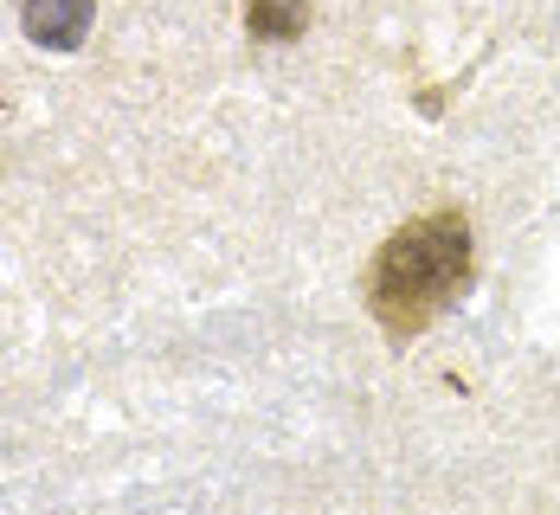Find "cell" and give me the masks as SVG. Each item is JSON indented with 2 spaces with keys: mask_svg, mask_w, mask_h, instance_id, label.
Returning a JSON list of instances; mask_svg holds the SVG:
<instances>
[{
  "mask_svg": "<svg viewBox=\"0 0 560 515\" xmlns=\"http://www.w3.org/2000/svg\"><path fill=\"white\" fill-rule=\"evenodd\" d=\"M91 20H97L91 0H26V7H20L26 39L46 46V52H78L84 33H91Z\"/></svg>",
  "mask_w": 560,
  "mask_h": 515,
  "instance_id": "7a4b0ae2",
  "label": "cell"
},
{
  "mask_svg": "<svg viewBox=\"0 0 560 515\" xmlns=\"http://www.w3.org/2000/svg\"><path fill=\"white\" fill-rule=\"evenodd\" d=\"M310 0H245V33L252 39H303Z\"/></svg>",
  "mask_w": 560,
  "mask_h": 515,
  "instance_id": "3957f363",
  "label": "cell"
},
{
  "mask_svg": "<svg viewBox=\"0 0 560 515\" xmlns=\"http://www.w3.org/2000/svg\"><path fill=\"white\" fill-rule=\"evenodd\" d=\"M477 251H470V220L457 207H432L419 220L381 238L368 265V309L387 342H419L451 303L470 290Z\"/></svg>",
  "mask_w": 560,
  "mask_h": 515,
  "instance_id": "6da1fadb",
  "label": "cell"
}]
</instances>
